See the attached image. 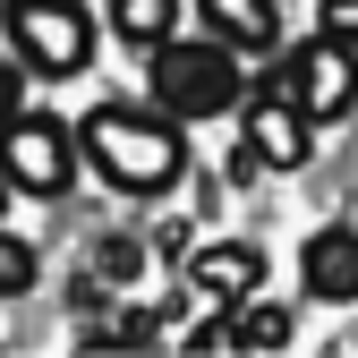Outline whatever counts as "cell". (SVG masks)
I'll use <instances>...</instances> for the list:
<instances>
[{
    "instance_id": "obj_1",
    "label": "cell",
    "mask_w": 358,
    "mask_h": 358,
    "mask_svg": "<svg viewBox=\"0 0 358 358\" xmlns=\"http://www.w3.org/2000/svg\"><path fill=\"white\" fill-rule=\"evenodd\" d=\"M77 145L94 154V171L111 179V188H128V196H162L171 179L188 171V145H179V128H171L162 103H154V111H128V103L85 111Z\"/></svg>"
},
{
    "instance_id": "obj_2",
    "label": "cell",
    "mask_w": 358,
    "mask_h": 358,
    "mask_svg": "<svg viewBox=\"0 0 358 358\" xmlns=\"http://www.w3.org/2000/svg\"><path fill=\"white\" fill-rule=\"evenodd\" d=\"M145 85H154V103H162L171 120H213V111L239 103V52H231L222 34H213V43H154Z\"/></svg>"
},
{
    "instance_id": "obj_3",
    "label": "cell",
    "mask_w": 358,
    "mask_h": 358,
    "mask_svg": "<svg viewBox=\"0 0 358 358\" xmlns=\"http://www.w3.org/2000/svg\"><path fill=\"white\" fill-rule=\"evenodd\" d=\"M9 52L34 77H77L94 60V17L77 0H9Z\"/></svg>"
},
{
    "instance_id": "obj_4",
    "label": "cell",
    "mask_w": 358,
    "mask_h": 358,
    "mask_svg": "<svg viewBox=\"0 0 358 358\" xmlns=\"http://www.w3.org/2000/svg\"><path fill=\"white\" fill-rule=\"evenodd\" d=\"M0 179L26 196H60L77 179V154H69V128L43 120V111H9L0 120Z\"/></svg>"
},
{
    "instance_id": "obj_5",
    "label": "cell",
    "mask_w": 358,
    "mask_h": 358,
    "mask_svg": "<svg viewBox=\"0 0 358 358\" xmlns=\"http://www.w3.org/2000/svg\"><path fill=\"white\" fill-rule=\"evenodd\" d=\"M273 85H282L307 120H341V111L358 103V52H350L341 34H316V43L290 52V69H282Z\"/></svg>"
},
{
    "instance_id": "obj_6",
    "label": "cell",
    "mask_w": 358,
    "mask_h": 358,
    "mask_svg": "<svg viewBox=\"0 0 358 358\" xmlns=\"http://www.w3.org/2000/svg\"><path fill=\"white\" fill-rule=\"evenodd\" d=\"M307 128H316V120H307L282 85H264V94L248 103V145H256L264 171H299L307 154H316V137H307Z\"/></svg>"
},
{
    "instance_id": "obj_7",
    "label": "cell",
    "mask_w": 358,
    "mask_h": 358,
    "mask_svg": "<svg viewBox=\"0 0 358 358\" xmlns=\"http://www.w3.org/2000/svg\"><path fill=\"white\" fill-rule=\"evenodd\" d=\"M256 282H264V256L248 239H222V248H196L188 256V290H205L213 307H248Z\"/></svg>"
},
{
    "instance_id": "obj_8",
    "label": "cell",
    "mask_w": 358,
    "mask_h": 358,
    "mask_svg": "<svg viewBox=\"0 0 358 358\" xmlns=\"http://www.w3.org/2000/svg\"><path fill=\"white\" fill-rule=\"evenodd\" d=\"M307 290H316V299H358V231H341V222H333V231H316V239H307Z\"/></svg>"
},
{
    "instance_id": "obj_9",
    "label": "cell",
    "mask_w": 358,
    "mask_h": 358,
    "mask_svg": "<svg viewBox=\"0 0 358 358\" xmlns=\"http://www.w3.org/2000/svg\"><path fill=\"white\" fill-rule=\"evenodd\" d=\"M205 26L231 43V52H273L282 43V17H273V0H196Z\"/></svg>"
},
{
    "instance_id": "obj_10",
    "label": "cell",
    "mask_w": 358,
    "mask_h": 358,
    "mask_svg": "<svg viewBox=\"0 0 358 358\" xmlns=\"http://www.w3.org/2000/svg\"><path fill=\"white\" fill-rule=\"evenodd\" d=\"M111 26L154 52V43H171V26H179V0H111Z\"/></svg>"
},
{
    "instance_id": "obj_11",
    "label": "cell",
    "mask_w": 358,
    "mask_h": 358,
    "mask_svg": "<svg viewBox=\"0 0 358 358\" xmlns=\"http://www.w3.org/2000/svg\"><path fill=\"white\" fill-rule=\"evenodd\" d=\"M282 341H290L282 307H248V316H239V350H282Z\"/></svg>"
},
{
    "instance_id": "obj_12",
    "label": "cell",
    "mask_w": 358,
    "mask_h": 358,
    "mask_svg": "<svg viewBox=\"0 0 358 358\" xmlns=\"http://www.w3.org/2000/svg\"><path fill=\"white\" fill-rule=\"evenodd\" d=\"M9 290H34V248L17 231H0V299H9Z\"/></svg>"
},
{
    "instance_id": "obj_13",
    "label": "cell",
    "mask_w": 358,
    "mask_h": 358,
    "mask_svg": "<svg viewBox=\"0 0 358 358\" xmlns=\"http://www.w3.org/2000/svg\"><path fill=\"white\" fill-rule=\"evenodd\" d=\"M137 239H103V282H137Z\"/></svg>"
},
{
    "instance_id": "obj_14",
    "label": "cell",
    "mask_w": 358,
    "mask_h": 358,
    "mask_svg": "<svg viewBox=\"0 0 358 358\" xmlns=\"http://www.w3.org/2000/svg\"><path fill=\"white\" fill-rule=\"evenodd\" d=\"M324 34H341L350 52H358V0H324Z\"/></svg>"
},
{
    "instance_id": "obj_15",
    "label": "cell",
    "mask_w": 358,
    "mask_h": 358,
    "mask_svg": "<svg viewBox=\"0 0 358 358\" xmlns=\"http://www.w3.org/2000/svg\"><path fill=\"white\" fill-rule=\"evenodd\" d=\"M17 111V52H0V120Z\"/></svg>"
}]
</instances>
